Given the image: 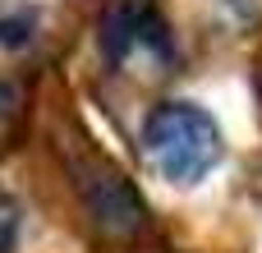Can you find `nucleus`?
<instances>
[{
	"mask_svg": "<svg viewBox=\"0 0 262 253\" xmlns=\"http://www.w3.org/2000/svg\"><path fill=\"white\" fill-rule=\"evenodd\" d=\"M14 235H18V203L0 194V253H14Z\"/></svg>",
	"mask_w": 262,
	"mask_h": 253,
	"instance_id": "5",
	"label": "nucleus"
},
{
	"mask_svg": "<svg viewBox=\"0 0 262 253\" xmlns=\"http://www.w3.org/2000/svg\"><path fill=\"white\" fill-rule=\"evenodd\" d=\"M101 46L120 69H152L166 74L175 60V41L166 18L147 5V0H120L106 23H101Z\"/></svg>",
	"mask_w": 262,
	"mask_h": 253,
	"instance_id": "2",
	"label": "nucleus"
},
{
	"mask_svg": "<svg viewBox=\"0 0 262 253\" xmlns=\"http://www.w3.org/2000/svg\"><path fill=\"white\" fill-rule=\"evenodd\" d=\"M143 152L152 161V171L166 180V184H198L203 175H212L226 157V143H221V129L216 120L193 106V101H161L152 106L147 124H143Z\"/></svg>",
	"mask_w": 262,
	"mask_h": 253,
	"instance_id": "1",
	"label": "nucleus"
},
{
	"mask_svg": "<svg viewBox=\"0 0 262 253\" xmlns=\"http://www.w3.org/2000/svg\"><path fill=\"white\" fill-rule=\"evenodd\" d=\"M14 106H18V92H14V88L0 78V129H5V120L14 115Z\"/></svg>",
	"mask_w": 262,
	"mask_h": 253,
	"instance_id": "6",
	"label": "nucleus"
},
{
	"mask_svg": "<svg viewBox=\"0 0 262 253\" xmlns=\"http://www.w3.org/2000/svg\"><path fill=\"white\" fill-rule=\"evenodd\" d=\"M32 37H37V14H32V9H5V14H0V46L18 51V46H28Z\"/></svg>",
	"mask_w": 262,
	"mask_h": 253,
	"instance_id": "4",
	"label": "nucleus"
},
{
	"mask_svg": "<svg viewBox=\"0 0 262 253\" xmlns=\"http://www.w3.org/2000/svg\"><path fill=\"white\" fill-rule=\"evenodd\" d=\"M78 198L88 207V217L106 230V235H134L147 221V207L138 198V189L129 184V175H120L111 161H83L78 166Z\"/></svg>",
	"mask_w": 262,
	"mask_h": 253,
	"instance_id": "3",
	"label": "nucleus"
}]
</instances>
